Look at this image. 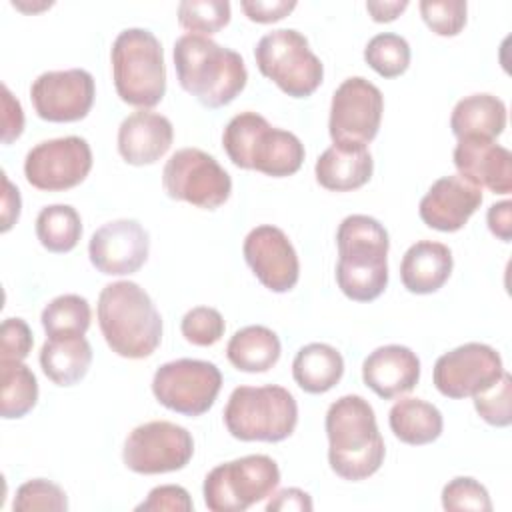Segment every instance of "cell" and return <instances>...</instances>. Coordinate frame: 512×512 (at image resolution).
<instances>
[{"mask_svg": "<svg viewBox=\"0 0 512 512\" xmlns=\"http://www.w3.org/2000/svg\"><path fill=\"white\" fill-rule=\"evenodd\" d=\"M98 326L108 348L130 360H140L160 346L162 316L150 294L132 280L106 284L98 296Z\"/></svg>", "mask_w": 512, "mask_h": 512, "instance_id": "3", "label": "cell"}, {"mask_svg": "<svg viewBox=\"0 0 512 512\" xmlns=\"http://www.w3.org/2000/svg\"><path fill=\"white\" fill-rule=\"evenodd\" d=\"M410 44L394 32H380L372 36L364 48L366 64L382 78H396L410 66Z\"/></svg>", "mask_w": 512, "mask_h": 512, "instance_id": "33", "label": "cell"}, {"mask_svg": "<svg viewBox=\"0 0 512 512\" xmlns=\"http://www.w3.org/2000/svg\"><path fill=\"white\" fill-rule=\"evenodd\" d=\"M362 380L376 396L384 400L398 398L418 384L420 360L408 346H380L364 358Z\"/></svg>", "mask_w": 512, "mask_h": 512, "instance_id": "22", "label": "cell"}, {"mask_svg": "<svg viewBox=\"0 0 512 512\" xmlns=\"http://www.w3.org/2000/svg\"><path fill=\"white\" fill-rule=\"evenodd\" d=\"M12 508L14 512H34V510L66 512L68 498L58 484L46 478H34L18 486Z\"/></svg>", "mask_w": 512, "mask_h": 512, "instance_id": "35", "label": "cell"}, {"mask_svg": "<svg viewBox=\"0 0 512 512\" xmlns=\"http://www.w3.org/2000/svg\"><path fill=\"white\" fill-rule=\"evenodd\" d=\"M0 414L4 420L26 416L38 402V380L24 362H0Z\"/></svg>", "mask_w": 512, "mask_h": 512, "instance_id": "31", "label": "cell"}, {"mask_svg": "<svg viewBox=\"0 0 512 512\" xmlns=\"http://www.w3.org/2000/svg\"><path fill=\"white\" fill-rule=\"evenodd\" d=\"M418 8L426 26L438 36H456L466 26L464 0H422Z\"/></svg>", "mask_w": 512, "mask_h": 512, "instance_id": "37", "label": "cell"}, {"mask_svg": "<svg viewBox=\"0 0 512 512\" xmlns=\"http://www.w3.org/2000/svg\"><path fill=\"white\" fill-rule=\"evenodd\" d=\"M388 424L400 442L424 446L440 438L444 418L442 412L426 400L402 398L390 408Z\"/></svg>", "mask_w": 512, "mask_h": 512, "instance_id": "29", "label": "cell"}, {"mask_svg": "<svg viewBox=\"0 0 512 512\" xmlns=\"http://www.w3.org/2000/svg\"><path fill=\"white\" fill-rule=\"evenodd\" d=\"M2 184H4V192H2V232H8L16 220L20 218V190L8 180V176L2 172Z\"/></svg>", "mask_w": 512, "mask_h": 512, "instance_id": "46", "label": "cell"}, {"mask_svg": "<svg viewBox=\"0 0 512 512\" xmlns=\"http://www.w3.org/2000/svg\"><path fill=\"white\" fill-rule=\"evenodd\" d=\"M328 464L344 480L360 482L376 474L386 446L370 402L358 394L340 396L326 412Z\"/></svg>", "mask_w": 512, "mask_h": 512, "instance_id": "1", "label": "cell"}, {"mask_svg": "<svg viewBox=\"0 0 512 512\" xmlns=\"http://www.w3.org/2000/svg\"><path fill=\"white\" fill-rule=\"evenodd\" d=\"M444 510H476L490 512L492 500L488 490L470 476H456L442 488Z\"/></svg>", "mask_w": 512, "mask_h": 512, "instance_id": "39", "label": "cell"}, {"mask_svg": "<svg viewBox=\"0 0 512 512\" xmlns=\"http://www.w3.org/2000/svg\"><path fill=\"white\" fill-rule=\"evenodd\" d=\"M172 122L152 110H136L128 114L118 128V152L132 166H148L158 162L172 146Z\"/></svg>", "mask_w": 512, "mask_h": 512, "instance_id": "21", "label": "cell"}, {"mask_svg": "<svg viewBox=\"0 0 512 512\" xmlns=\"http://www.w3.org/2000/svg\"><path fill=\"white\" fill-rule=\"evenodd\" d=\"M240 8L248 16V20L258 24H270L288 16L296 8V2L294 0H242Z\"/></svg>", "mask_w": 512, "mask_h": 512, "instance_id": "42", "label": "cell"}, {"mask_svg": "<svg viewBox=\"0 0 512 512\" xmlns=\"http://www.w3.org/2000/svg\"><path fill=\"white\" fill-rule=\"evenodd\" d=\"M194 454L192 434L174 422L152 420L136 426L124 442L122 460L136 474L182 470Z\"/></svg>", "mask_w": 512, "mask_h": 512, "instance_id": "12", "label": "cell"}, {"mask_svg": "<svg viewBox=\"0 0 512 512\" xmlns=\"http://www.w3.org/2000/svg\"><path fill=\"white\" fill-rule=\"evenodd\" d=\"M384 112V96L362 76L346 78L332 94L328 132L332 142L368 144L376 138Z\"/></svg>", "mask_w": 512, "mask_h": 512, "instance_id": "13", "label": "cell"}, {"mask_svg": "<svg viewBox=\"0 0 512 512\" xmlns=\"http://www.w3.org/2000/svg\"><path fill=\"white\" fill-rule=\"evenodd\" d=\"M408 8V0H378V2H374V0H370V2H366V10L370 12V16H372V20L374 22H392V20H396L404 10Z\"/></svg>", "mask_w": 512, "mask_h": 512, "instance_id": "47", "label": "cell"}, {"mask_svg": "<svg viewBox=\"0 0 512 512\" xmlns=\"http://www.w3.org/2000/svg\"><path fill=\"white\" fill-rule=\"evenodd\" d=\"M24 130V112L20 102L12 96L6 84H2V142H14Z\"/></svg>", "mask_w": 512, "mask_h": 512, "instance_id": "43", "label": "cell"}, {"mask_svg": "<svg viewBox=\"0 0 512 512\" xmlns=\"http://www.w3.org/2000/svg\"><path fill=\"white\" fill-rule=\"evenodd\" d=\"M222 146L234 166L272 178L292 176L304 162V144L294 132L274 128L258 112L236 114L222 132Z\"/></svg>", "mask_w": 512, "mask_h": 512, "instance_id": "5", "label": "cell"}, {"mask_svg": "<svg viewBox=\"0 0 512 512\" xmlns=\"http://www.w3.org/2000/svg\"><path fill=\"white\" fill-rule=\"evenodd\" d=\"M92 364V346L84 334L48 336L40 350L42 372L56 386H74Z\"/></svg>", "mask_w": 512, "mask_h": 512, "instance_id": "25", "label": "cell"}, {"mask_svg": "<svg viewBox=\"0 0 512 512\" xmlns=\"http://www.w3.org/2000/svg\"><path fill=\"white\" fill-rule=\"evenodd\" d=\"M116 94L136 108H152L166 94V66L160 40L146 28L122 30L110 50Z\"/></svg>", "mask_w": 512, "mask_h": 512, "instance_id": "6", "label": "cell"}, {"mask_svg": "<svg viewBox=\"0 0 512 512\" xmlns=\"http://www.w3.org/2000/svg\"><path fill=\"white\" fill-rule=\"evenodd\" d=\"M222 388V372L214 362L178 358L162 364L152 378L156 400L172 412L202 416L212 408Z\"/></svg>", "mask_w": 512, "mask_h": 512, "instance_id": "11", "label": "cell"}, {"mask_svg": "<svg viewBox=\"0 0 512 512\" xmlns=\"http://www.w3.org/2000/svg\"><path fill=\"white\" fill-rule=\"evenodd\" d=\"M94 96V78L84 68L42 72L30 86L32 106L48 122H78L86 118Z\"/></svg>", "mask_w": 512, "mask_h": 512, "instance_id": "16", "label": "cell"}, {"mask_svg": "<svg viewBox=\"0 0 512 512\" xmlns=\"http://www.w3.org/2000/svg\"><path fill=\"white\" fill-rule=\"evenodd\" d=\"M92 310L84 296L62 294L52 298L40 316L42 328L48 336L56 334H86L90 328Z\"/></svg>", "mask_w": 512, "mask_h": 512, "instance_id": "32", "label": "cell"}, {"mask_svg": "<svg viewBox=\"0 0 512 512\" xmlns=\"http://www.w3.org/2000/svg\"><path fill=\"white\" fill-rule=\"evenodd\" d=\"M194 508L192 498L186 488L178 484H164L156 486L148 492L146 500L136 506L138 512H160V510H170V512H190Z\"/></svg>", "mask_w": 512, "mask_h": 512, "instance_id": "41", "label": "cell"}, {"mask_svg": "<svg viewBox=\"0 0 512 512\" xmlns=\"http://www.w3.org/2000/svg\"><path fill=\"white\" fill-rule=\"evenodd\" d=\"M242 254L254 276L272 292H288L300 278L298 254L284 230L262 224L252 228L242 244Z\"/></svg>", "mask_w": 512, "mask_h": 512, "instance_id": "18", "label": "cell"}, {"mask_svg": "<svg viewBox=\"0 0 512 512\" xmlns=\"http://www.w3.org/2000/svg\"><path fill=\"white\" fill-rule=\"evenodd\" d=\"M172 54L178 84L204 108L230 104L248 82L244 58L210 36L184 34L174 42Z\"/></svg>", "mask_w": 512, "mask_h": 512, "instance_id": "2", "label": "cell"}, {"mask_svg": "<svg viewBox=\"0 0 512 512\" xmlns=\"http://www.w3.org/2000/svg\"><path fill=\"white\" fill-rule=\"evenodd\" d=\"M280 482L276 460L250 454L214 466L204 478V504L212 512H244L272 496Z\"/></svg>", "mask_w": 512, "mask_h": 512, "instance_id": "9", "label": "cell"}, {"mask_svg": "<svg viewBox=\"0 0 512 512\" xmlns=\"http://www.w3.org/2000/svg\"><path fill=\"white\" fill-rule=\"evenodd\" d=\"M150 236L132 218H118L102 224L88 242L92 266L106 276H126L138 272L148 260Z\"/></svg>", "mask_w": 512, "mask_h": 512, "instance_id": "17", "label": "cell"}, {"mask_svg": "<svg viewBox=\"0 0 512 512\" xmlns=\"http://www.w3.org/2000/svg\"><path fill=\"white\" fill-rule=\"evenodd\" d=\"M224 424L242 442H282L296 430L298 404L284 386H238L226 402Z\"/></svg>", "mask_w": 512, "mask_h": 512, "instance_id": "7", "label": "cell"}, {"mask_svg": "<svg viewBox=\"0 0 512 512\" xmlns=\"http://www.w3.org/2000/svg\"><path fill=\"white\" fill-rule=\"evenodd\" d=\"M336 284L354 302H372L388 286L386 228L372 216L350 214L336 230Z\"/></svg>", "mask_w": 512, "mask_h": 512, "instance_id": "4", "label": "cell"}, {"mask_svg": "<svg viewBox=\"0 0 512 512\" xmlns=\"http://www.w3.org/2000/svg\"><path fill=\"white\" fill-rule=\"evenodd\" d=\"M268 512H310L312 510V498L308 492L300 488H284L276 492L268 502H266Z\"/></svg>", "mask_w": 512, "mask_h": 512, "instance_id": "44", "label": "cell"}, {"mask_svg": "<svg viewBox=\"0 0 512 512\" xmlns=\"http://www.w3.org/2000/svg\"><path fill=\"white\" fill-rule=\"evenodd\" d=\"M0 362H22L34 344L32 330L22 318H6L0 328Z\"/></svg>", "mask_w": 512, "mask_h": 512, "instance_id": "40", "label": "cell"}, {"mask_svg": "<svg viewBox=\"0 0 512 512\" xmlns=\"http://www.w3.org/2000/svg\"><path fill=\"white\" fill-rule=\"evenodd\" d=\"M344 374L342 354L324 342L302 346L292 362L294 382L308 394H324L332 390Z\"/></svg>", "mask_w": 512, "mask_h": 512, "instance_id": "27", "label": "cell"}, {"mask_svg": "<svg viewBox=\"0 0 512 512\" xmlns=\"http://www.w3.org/2000/svg\"><path fill=\"white\" fill-rule=\"evenodd\" d=\"M36 236L48 252L66 254L74 250L82 236L78 210L70 204L44 206L36 216Z\"/></svg>", "mask_w": 512, "mask_h": 512, "instance_id": "30", "label": "cell"}, {"mask_svg": "<svg viewBox=\"0 0 512 512\" xmlns=\"http://www.w3.org/2000/svg\"><path fill=\"white\" fill-rule=\"evenodd\" d=\"M452 160L458 176L476 188H488L494 194L512 192V154L494 140L462 138L454 148Z\"/></svg>", "mask_w": 512, "mask_h": 512, "instance_id": "20", "label": "cell"}, {"mask_svg": "<svg viewBox=\"0 0 512 512\" xmlns=\"http://www.w3.org/2000/svg\"><path fill=\"white\" fill-rule=\"evenodd\" d=\"M452 250L434 240L412 244L400 262V280L412 294H432L440 290L452 274Z\"/></svg>", "mask_w": 512, "mask_h": 512, "instance_id": "24", "label": "cell"}, {"mask_svg": "<svg viewBox=\"0 0 512 512\" xmlns=\"http://www.w3.org/2000/svg\"><path fill=\"white\" fill-rule=\"evenodd\" d=\"M92 170L90 144L80 136L52 138L28 150L24 176L44 192H62L78 186Z\"/></svg>", "mask_w": 512, "mask_h": 512, "instance_id": "14", "label": "cell"}, {"mask_svg": "<svg viewBox=\"0 0 512 512\" xmlns=\"http://www.w3.org/2000/svg\"><path fill=\"white\" fill-rule=\"evenodd\" d=\"M254 58L258 70L292 98H306L322 84L324 66L310 50L308 38L294 28L264 34L254 48Z\"/></svg>", "mask_w": 512, "mask_h": 512, "instance_id": "8", "label": "cell"}, {"mask_svg": "<svg viewBox=\"0 0 512 512\" xmlns=\"http://www.w3.org/2000/svg\"><path fill=\"white\" fill-rule=\"evenodd\" d=\"M486 222H488L490 232L498 240L510 242V238H512V202L510 200H502V202L492 204L488 208Z\"/></svg>", "mask_w": 512, "mask_h": 512, "instance_id": "45", "label": "cell"}, {"mask_svg": "<svg viewBox=\"0 0 512 512\" xmlns=\"http://www.w3.org/2000/svg\"><path fill=\"white\" fill-rule=\"evenodd\" d=\"M230 22V2L226 0H182L178 4V24L190 34L210 36Z\"/></svg>", "mask_w": 512, "mask_h": 512, "instance_id": "34", "label": "cell"}, {"mask_svg": "<svg viewBox=\"0 0 512 512\" xmlns=\"http://www.w3.org/2000/svg\"><path fill=\"white\" fill-rule=\"evenodd\" d=\"M482 204V190L462 176H442L422 196L418 214L428 228L456 232Z\"/></svg>", "mask_w": 512, "mask_h": 512, "instance_id": "19", "label": "cell"}, {"mask_svg": "<svg viewBox=\"0 0 512 512\" xmlns=\"http://www.w3.org/2000/svg\"><path fill=\"white\" fill-rule=\"evenodd\" d=\"M282 344L274 330L252 324L234 332L226 344V358L240 372H268L280 358Z\"/></svg>", "mask_w": 512, "mask_h": 512, "instance_id": "28", "label": "cell"}, {"mask_svg": "<svg viewBox=\"0 0 512 512\" xmlns=\"http://www.w3.org/2000/svg\"><path fill=\"white\" fill-rule=\"evenodd\" d=\"M502 374V358L492 346L466 342L436 360L432 380L442 396L460 400L490 388Z\"/></svg>", "mask_w": 512, "mask_h": 512, "instance_id": "15", "label": "cell"}, {"mask_svg": "<svg viewBox=\"0 0 512 512\" xmlns=\"http://www.w3.org/2000/svg\"><path fill=\"white\" fill-rule=\"evenodd\" d=\"M452 134L462 138L494 140L506 128V104L488 92L464 96L450 114Z\"/></svg>", "mask_w": 512, "mask_h": 512, "instance_id": "26", "label": "cell"}, {"mask_svg": "<svg viewBox=\"0 0 512 512\" xmlns=\"http://www.w3.org/2000/svg\"><path fill=\"white\" fill-rule=\"evenodd\" d=\"M164 192L172 200L216 210L232 194V178L218 160L200 148H180L164 164Z\"/></svg>", "mask_w": 512, "mask_h": 512, "instance_id": "10", "label": "cell"}, {"mask_svg": "<svg viewBox=\"0 0 512 512\" xmlns=\"http://www.w3.org/2000/svg\"><path fill=\"white\" fill-rule=\"evenodd\" d=\"M474 408L484 422L506 428L512 422V376L504 370L498 382L472 396Z\"/></svg>", "mask_w": 512, "mask_h": 512, "instance_id": "36", "label": "cell"}, {"mask_svg": "<svg viewBox=\"0 0 512 512\" xmlns=\"http://www.w3.org/2000/svg\"><path fill=\"white\" fill-rule=\"evenodd\" d=\"M374 172V160L364 144L334 142L326 148L314 166L316 182L332 192H350L362 188Z\"/></svg>", "mask_w": 512, "mask_h": 512, "instance_id": "23", "label": "cell"}, {"mask_svg": "<svg viewBox=\"0 0 512 512\" xmlns=\"http://www.w3.org/2000/svg\"><path fill=\"white\" fill-rule=\"evenodd\" d=\"M224 318L212 306H196L182 316L180 330L186 342L194 346H212L224 334Z\"/></svg>", "mask_w": 512, "mask_h": 512, "instance_id": "38", "label": "cell"}]
</instances>
